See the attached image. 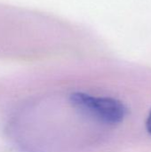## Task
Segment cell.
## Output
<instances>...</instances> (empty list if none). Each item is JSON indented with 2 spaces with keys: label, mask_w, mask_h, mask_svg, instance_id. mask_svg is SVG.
I'll return each instance as SVG.
<instances>
[{
  "label": "cell",
  "mask_w": 151,
  "mask_h": 152,
  "mask_svg": "<svg viewBox=\"0 0 151 152\" xmlns=\"http://www.w3.org/2000/svg\"><path fill=\"white\" fill-rule=\"evenodd\" d=\"M147 129H148V131L151 134V110L150 112L149 118L147 119Z\"/></svg>",
  "instance_id": "cell-2"
},
{
  "label": "cell",
  "mask_w": 151,
  "mask_h": 152,
  "mask_svg": "<svg viewBox=\"0 0 151 152\" xmlns=\"http://www.w3.org/2000/svg\"><path fill=\"white\" fill-rule=\"evenodd\" d=\"M72 105L80 112L109 125L121 123L127 114L125 106L113 98L94 97L83 93L71 94Z\"/></svg>",
  "instance_id": "cell-1"
}]
</instances>
